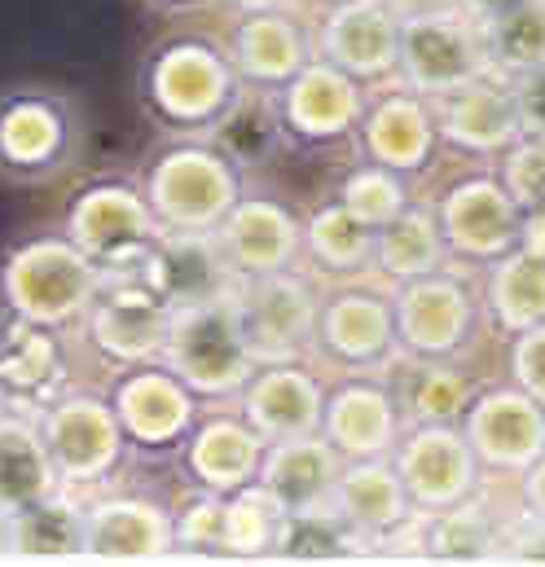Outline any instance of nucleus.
<instances>
[{
	"label": "nucleus",
	"mask_w": 545,
	"mask_h": 567,
	"mask_svg": "<svg viewBox=\"0 0 545 567\" xmlns=\"http://www.w3.org/2000/svg\"><path fill=\"white\" fill-rule=\"evenodd\" d=\"M243 89L229 44L198 31L158 40L136 71L141 115L163 137H212Z\"/></svg>",
	"instance_id": "f257e3e1"
},
{
	"label": "nucleus",
	"mask_w": 545,
	"mask_h": 567,
	"mask_svg": "<svg viewBox=\"0 0 545 567\" xmlns=\"http://www.w3.org/2000/svg\"><path fill=\"white\" fill-rule=\"evenodd\" d=\"M243 176L212 137H167L141 163L136 185L167 234H216L247 194Z\"/></svg>",
	"instance_id": "f03ea898"
},
{
	"label": "nucleus",
	"mask_w": 545,
	"mask_h": 567,
	"mask_svg": "<svg viewBox=\"0 0 545 567\" xmlns=\"http://www.w3.org/2000/svg\"><path fill=\"white\" fill-rule=\"evenodd\" d=\"M102 278L106 274L62 229L22 238L0 256V312L66 330L84 321L89 303L102 290Z\"/></svg>",
	"instance_id": "7ed1b4c3"
},
{
	"label": "nucleus",
	"mask_w": 545,
	"mask_h": 567,
	"mask_svg": "<svg viewBox=\"0 0 545 567\" xmlns=\"http://www.w3.org/2000/svg\"><path fill=\"white\" fill-rule=\"evenodd\" d=\"M84 150V115L71 93L18 84L0 93V181L49 185Z\"/></svg>",
	"instance_id": "20e7f679"
},
{
	"label": "nucleus",
	"mask_w": 545,
	"mask_h": 567,
	"mask_svg": "<svg viewBox=\"0 0 545 567\" xmlns=\"http://www.w3.org/2000/svg\"><path fill=\"white\" fill-rule=\"evenodd\" d=\"M163 365L198 396V401H238V392L247 388V379L256 374V357L238 330V312H234V295L229 299H212V303H194V308H176L172 312V330L163 343Z\"/></svg>",
	"instance_id": "39448f33"
},
{
	"label": "nucleus",
	"mask_w": 545,
	"mask_h": 567,
	"mask_svg": "<svg viewBox=\"0 0 545 567\" xmlns=\"http://www.w3.org/2000/svg\"><path fill=\"white\" fill-rule=\"evenodd\" d=\"M35 419L44 431L49 457L71 493H97L120 475L128 457V435L111 396L62 388L49 405L35 410Z\"/></svg>",
	"instance_id": "423d86ee"
},
{
	"label": "nucleus",
	"mask_w": 545,
	"mask_h": 567,
	"mask_svg": "<svg viewBox=\"0 0 545 567\" xmlns=\"http://www.w3.org/2000/svg\"><path fill=\"white\" fill-rule=\"evenodd\" d=\"M62 234L102 274H115V269H133L136 260L145 256V247L163 234V225L154 220V212H150L145 194L136 185V176L106 172V176L84 181L66 198Z\"/></svg>",
	"instance_id": "0eeeda50"
},
{
	"label": "nucleus",
	"mask_w": 545,
	"mask_h": 567,
	"mask_svg": "<svg viewBox=\"0 0 545 567\" xmlns=\"http://www.w3.org/2000/svg\"><path fill=\"white\" fill-rule=\"evenodd\" d=\"M172 303L145 282L136 269H115L102 278L97 299L84 312V339L89 348L115 365V370H133L163 361V343L172 330Z\"/></svg>",
	"instance_id": "6e6552de"
},
{
	"label": "nucleus",
	"mask_w": 545,
	"mask_h": 567,
	"mask_svg": "<svg viewBox=\"0 0 545 567\" xmlns=\"http://www.w3.org/2000/svg\"><path fill=\"white\" fill-rule=\"evenodd\" d=\"M392 312L405 357H462L475 343L484 299L466 274L449 265L440 274L392 286Z\"/></svg>",
	"instance_id": "1a4fd4ad"
},
{
	"label": "nucleus",
	"mask_w": 545,
	"mask_h": 567,
	"mask_svg": "<svg viewBox=\"0 0 545 567\" xmlns=\"http://www.w3.org/2000/svg\"><path fill=\"white\" fill-rule=\"evenodd\" d=\"M435 220H440L449 260L471 265V269H489L493 260H502L520 247L524 207L502 185L497 167H480V172L457 176L435 198Z\"/></svg>",
	"instance_id": "9d476101"
},
{
	"label": "nucleus",
	"mask_w": 545,
	"mask_h": 567,
	"mask_svg": "<svg viewBox=\"0 0 545 567\" xmlns=\"http://www.w3.org/2000/svg\"><path fill=\"white\" fill-rule=\"evenodd\" d=\"M312 348L352 374H374L397 365L401 339H397L392 290H379L370 278H348L339 290H330L317 303Z\"/></svg>",
	"instance_id": "9b49d317"
},
{
	"label": "nucleus",
	"mask_w": 545,
	"mask_h": 567,
	"mask_svg": "<svg viewBox=\"0 0 545 567\" xmlns=\"http://www.w3.org/2000/svg\"><path fill=\"white\" fill-rule=\"evenodd\" d=\"M392 462L405 480L413 511L440 515L480 493L484 466L466 440L462 423H409L392 449Z\"/></svg>",
	"instance_id": "f8f14e48"
},
{
	"label": "nucleus",
	"mask_w": 545,
	"mask_h": 567,
	"mask_svg": "<svg viewBox=\"0 0 545 567\" xmlns=\"http://www.w3.org/2000/svg\"><path fill=\"white\" fill-rule=\"evenodd\" d=\"M238 330L260 365L269 361H299L312 348L317 330V295L299 269L238 278L234 286Z\"/></svg>",
	"instance_id": "ddd939ff"
},
{
	"label": "nucleus",
	"mask_w": 545,
	"mask_h": 567,
	"mask_svg": "<svg viewBox=\"0 0 545 567\" xmlns=\"http://www.w3.org/2000/svg\"><path fill=\"white\" fill-rule=\"evenodd\" d=\"M489 71H493V62L484 49V27L475 18H466L462 9L405 22L397 84H405L422 97H444Z\"/></svg>",
	"instance_id": "4468645a"
},
{
	"label": "nucleus",
	"mask_w": 545,
	"mask_h": 567,
	"mask_svg": "<svg viewBox=\"0 0 545 567\" xmlns=\"http://www.w3.org/2000/svg\"><path fill=\"white\" fill-rule=\"evenodd\" d=\"M111 405H115V414L124 423L128 449L145 453V457L181 453L185 435L203 419L198 414V396L163 361L120 370V379L111 388Z\"/></svg>",
	"instance_id": "2eb2a0df"
},
{
	"label": "nucleus",
	"mask_w": 545,
	"mask_h": 567,
	"mask_svg": "<svg viewBox=\"0 0 545 567\" xmlns=\"http://www.w3.org/2000/svg\"><path fill=\"white\" fill-rule=\"evenodd\" d=\"M462 431L493 475H524L545 453V405L520 383H480L462 414Z\"/></svg>",
	"instance_id": "dca6fc26"
},
{
	"label": "nucleus",
	"mask_w": 545,
	"mask_h": 567,
	"mask_svg": "<svg viewBox=\"0 0 545 567\" xmlns=\"http://www.w3.org/2000/svg\"><path fill=\"white\" fill-rule=\"evenodd\" d=\"M312 35L317 58H326L357 84H397L405 22L388 9V0H335Z\"/></svg>",
	"instance_id": "f3484780"
},
{
	"label": "nucleus",
	"mask_w": 545,
	"mask_h": 567,
	"mask_svg": "<svg viewBox=\"0 0 545 567\" xmlns=\"http://www.w3.org/2000/svg\"><path fill=\"white\" fill-rule=\"evenodd\" d=\"M277 120L286 142L295 145H339L357 137L366 115V84L330 66L326 58H312L295 80H286L277 93Z\"/></svg>",
	"instance_id": "a211bd4d"
},
{
	"label": "nucleus",
	"mask_w": 545,
	"mask_h": 567,
	"mask_svg": "<svg viewBox=\"0 0 545 567\" xmlns=\"http://www.w3.org/2000/svg\"><path fill=\"white\" fill-rule=\"evenodd\" d=\"M431 111H435L440 145H449L453 154L480 158V163H497L524 137L511 75H502V71H489L444 97H431Z\"/></svg>",
	"instance_id": "6ab92c4d"
},
{
	"label": "nucleus",
	"mask_w": 545,
	"mask_h": 567,
	"mask_svg": "<svg viewBox=\"0 0 545 567\" xmlns=\"http://www.w3.org/2000/svg\"><path fill=\"white\" fill-rule=\"evenodd\" d=\"M172 511L145 493H106L84 497V559H133L154 564L172 559Z\"/></svg>",
	"instance_id": "aec40b11"
},
{
	"label": "nucleus",
	"mask_w": 545,
	"mask_h": 567,
	"mask_svg": "<svg viewBox=\"0 0 545 567\" xmlns=\"http://www.w3.org/2000/svg\"><path fill=\"white\" fill-rule=\"evenodd\" d=\"M220 251L238 278H265L299 269L304 260V220L269 194H243L216 229Z\"/></svg>",
	"instance_id": "412c9836"
},
{
	"label": "nucleus",
	"mask_w": 545,
	"mask_h": 567,
	"mask_svg": "<svg viewBox=\"0 0 545 567\" xmlns=\"http://www.w3.org/2000/svg\"><path fill=\"white\" fill-rule=\"evenodd\" d=\"M405 431V414L397 388L379 374H352L326 392L321 435L339 449L343 462L352 457H392Z\"/></svg>",
	"instance_id": "4be33fe9"
},
{
	"label": "nucleus",
	"mask_w": 545,
	"mask_h": 567,
	"mask_svg": "<svg viewBox=\"0 0 545 567\" xmlns=\"http://www.w3.org/2000/svg\"><path fill=\"white\" fill-rule=\"evenodd\" d=\"M357 145H361V158H370V163H383L409 181L422 176L440 154V128H435L431 97L413 93L405 84L379 93L374 102H366Z\"/></svg>",
	"instance_id": "5701e85b"
},
{
	"label": "nucleus",
	"mask_w": 545,
	"mask_h": 567,
	"mask_svg": "<svg viewBox=\"0 0 545 567\" xmlns=\"http://www.w3.org/2000/svg\"><path fill=\"white\" fill-rule=\"evenodd\" d=\"M330 511L370 546V555H379L397 533H405L409 524L422 515V511H413L405 480H401L392 457H352V462H343V471L335 480V493H330Z\"/></svg>",
	"instance_id": "b1692460"
},
{
	"label": "nucleus",
	"mask_w": 545,
	"mask_h": 567,
	"mask_svg": "<svg viewBox=\"0 0 545 567\" xmlns=\"http://www.w3.org/2000/svg\"><path fill=\"white\" fill-rule=\"evenodd\" d=\"M172 308H194L212 299H229L238 274L229 269L216 234H158L133 265Z\"/></svg>",
	"instance_id": "393cba45"
},
{
	"label": "nucleus",
	"mask_w": 545,
	"mask_h": 567,
	"mask_svg": "<svg viewBox=\"0 0 545 567\" xmlns=\"http://www.w3.org/2000/svg\"><path fill=\"white\" fill-rule=\"evenodd\" d=\"M265 449H269V440L243 414H203L194 431L185 435L176 457L194 488L229 497L260 480Z\"/></svg>",
	"instance_id": "a878e982"
},
{
	"label": "nucleus",
	"mask_w": 545,
	"mask_h": 567,
	"mask_svg": "<svg viewBox=\"0 0 545 567\" xmlns=\"http://www.w3.org/2000/svg\"><path fill=\"white\" fill-rule=\"evenodd\" d=\"M234 66L247 89L277 93L286 80H295L317 58V35L281 4V9H251L238 13V27L229 35Z\"/></svg>",
	"instance_id": "bb28decb"
},
{
	"label": "nucleus",
	"mask_w": 545,
	"mask_h": 567,
	"mask_svg": "<svg viewBox=\"0 0 545 567\" xmlns=\"http://www.w3.org/2000/svg\"><path fill=\"white\" fill-rule=\"evenodd\" d=\"M326 388L304 361H269L256 365L247 388L238 392V414L256 426L265 440H290L321 431Z\"/></svg>",
	"instance_id": "cd10ccee"
},
{
	"label": "nucleus",
	"mask_w": 545,
	"mask_h": 567,
	"mask_svg": "<svg viewBox=\"0 0 545 567\" xmlns=\"http://www.w3.org/2000/svg\"><path fill=\"white\" fill-rule=\"evenodd\" d=\"M66 348L53 326L0 312V401L4 405H49L66 388Z\"/></svg>",
	"instance_id": "c85d7f7f"
},
{
	"label": "nucleus",
	"mask_w": 545,
	"mask_h": 567,
	"mask_svg": "<svg viewBox=\"0 0 545 567\" xmlns=\"http://www.w3.org/2000/svg\"><path fill=\"white\" fill-rule=\"evenodd\" d=\"M343 471L339 449L312 431V435H290V440H272L260 462V484L272 493V502L286 515H304V511H326L335 480Z\"/></svg>",
	"instance_id": "c756f323"
},
{
	"label": "nucleus",
	"mask_w": 545,
	"mask_h": 567,
	"mask_svg": "<svg viewBox=\"0 0 545 567\" xmlns=\"http://www.w3.org/2000/svg\"><path fill=\"white\" fill-rule=\"evenodd\" d=\"M66 484L49 457L35 410L0 405V502L9 511H27L35 502L58 497Z\"/></svg>",
	"instance_id": "7c9ffc66"
},
{
	"label": "nucleus",
	"mask_w": 545,
	"mask_h": 567,
	"mask_svg": "<svg viewBox=\"0 0 545 567\" xmlns=\"http://www.w3.org/2000/svg\"><path fill=\"white\" fill-rule=\"evenodd\" d=\"M397 401L409 423H462L480 392V379L457 365V357H397Z\"/></svg>",
	"instance_id": "2f4dec72"
},
{
	"label": "nucleus",
	"mask_w": 545,
	"mask_h": 567,
	"mask_svg": "<svg viewBox=\"0 0 545 567\" xmlns=\"http://www.w3.org/2000/svg\"><path fill=\"white\" fill-rule=\"evenodd\" d=\"M449 247L435 220V203H409L397 220H388L374 238V278L388 286L409 282V278H426L449 269Z\"/></svg>",
	"instance_id": "473e14b6"
},
{
	"label": "nucleus",
	"mask_w": 545,
	"mask_h": 567,
	"mask_svg": "<svg viewBox=\"0 0 545 567\" xmlns=\"http://www.w3.org/2000/svg\"><path fill=\"white\" fill-rule=\"evenodd\" d=\"M374 238L379 229H370L339 198H330L304 220V260L321 278H374Z\"/></svg>",
	"instance_id": "72a5a7b5"
},
{
	"label": "nucleus",
	"mask_w": 545,
	"mask_h": 567,
	"mask_svg": "<svg viewBox=\"0 0 545 567\" xmlns=\"http://www.w3.org/2000/svg\"><path fill=\"white\" fill-rule=\"evenodd\" d=\"M480 299H484V317L511 339L528 326H542L545 321V260L528 256V251H511L502 260H493L484 269V286H480Z\"/></svg>",
	"instance_id": "f704fd0d"
},
{
	"label": "nucleus",
	"mask_w": 545,
	"mask_h": 567,
	"mask_svg": "<svg viewBox=\"0 0 545 567\" xmlns=\"http://www.w3.org/2000/svg\"><path fill=\"white\" fill-rule=\"evenodd\" d=\"M13 559H84V493L13 511Z\"/></svg>",
	"instance_id": "c9c22d12"
},
{
	"label": "nucleus",
	"mask_w": 545,
	"mask_h": 567,
	"mask_svg": "<svg viewBox=\"0 0 545 567\" xmlns=\"http://www.w3.org/2000/svg\"><path fill=\"white\" fill-rule=\"evenodd\" d=\"M502 533H506V524L475 493L471 502L422 519V555L426 559H453V564L502 559Z\"/></svg>",
	"instance_id": "e433bc0d"
},
{
	"label": "nucleus",
	"mask_w": 545,
	"mask_h": 567,
	"mask_svg": "<svg viewBox=\"0 0 545 567\" xmlns=\"http://www.w3.org/2000/svg\"><path fill=\"white\" fill-rule=\"evenodd\" d=\"M212 142L220 145L243 172L269 167L272 158L281 154V145H286L272 93H265V89H243V97L229 106V115L212 128Z\"/></svg>",
	"instance_id": "4c0bfd02"
},
{
	"label": "nucleus",
	"mask_w": 545,
	"mask_h": 567,
	"mask_svg": "<svg viewBox=\"0 0 545 567\" xmlns=\"http://www.w3.org/2000/svg\"><path fill=\"white\" fill-rule=\"evenodd\" d=\"M286 511L256 480L225 497V559H277Z\"/></svg>",
	"instance_id": "58836bf2"
},
{
	"label": "nucleus",
	"mask_w": 545,
	"mask_h": 567,
	"mask_svg": "<svg viewBox=\"0 0 545 567\" xmlns=\"http://www.w3.org/2000/svg\"><path fill=\"white\" fill-rule=\"evenodd\" d=\"M484 49L493 71L520 75L545 66V0H515L497 18L484 22Z\"/></svg>",
	"instance_id": "ea45409f"
},
{
	"label": "nucleus",
	"mask_w": 545,
	"mask_h": 567,
	"mask_svg": "<svg viewBox=\"0 0 545 567\" xmlns=\"http://www.w3.org/2000/svg\"><path fill=\"white\" fill-rule=\"evenodd\" d=\"M357 220H366L370 229H383L388 220H397L413 203V189H409V176L383 167V163H370L361 158L343 181H339V194H335Z\"/></svg>",
	"instance_id": "a19ab883"
},
{
	"label": "nucleus",
	"mask_w": 545,
	"mask_h": 567,
	"mask_svg": "<svg viewBox=\"0 0 545 567\" xmlns=\"http://www.w3.org/2000/svg\"><path fill=\"white\" fill-rule=\"evenodd\" d=\"M343 555H370V546L330 506L326 511L286 515L277 559H343Z\"/></svg>",
	"instance_id": "79ce46f5"
},
{
	"label": "nucleus",
	"mask_w": 545,
	"mask_h": 567,
	"mask_svg": "<svg viewBox=\"0 0 545 567\" xmlns=\"http://www.w3.org/2000/svg\"><path fill=\"white\" fill-rule=\"evenodd\" d=\"M172 542L185 559H225V497L194 488L172 511Z\"/></svg>",
	"instance_id": "37998d69"
},
{
	"label": "nucleus",
	"mask_w": 545,
	"mask_h": 567,
	"mask_svg": "<svg viewBox=\"0 0 545 567\" xmlns=\"http://www.w3.org/2000/svg\"><path fill=\"white\" fill-rule=\"evenodd\" d=\"M497 176L511 189V198L524 212L545 207V137H520L502 158H497Z\"/></svg>",
	"instance_id": "c03bdc74"
},
{
	"label": "nucleus",
	"mask_w": 545,
	"mask_h": 567,
	"mask_svg": "<svg viewBox=\"0 0 545 567\" xmlns=\"http://www.w3.org/2000/svg\"><path fill=\"white\" fill-rule=\"evenodd\" d=\"M506 370H511V383H520L528 396H537L545 405V321L511 334Z\"/></svg>",
	"instance_id": "a18cd8bd"
},
{
	"label": "nucleus",
	"mask_w": 545,
	"mask_h": 567,
	"mask_svg": "<svg viewBox=\"0 0 545 567\" xmlns=\"http://www.w3.org/2000/svg\"><path fill=\"white\" fill-rule=\"evenodd\" d=\"M511 93H515L524 133H528V137H545V66L511 75Z\"/></svg>",
	"instance_id": "49530a36"
},
{
	"label": "nucleus",
	"mask_w": 545,
	"mask_h": 567,
	"mask_svg": "<svg viewBox=\"0 0 545 567\" xmlns=\"http://www.w3.org/2000/svg\"><path fill=\"white\" fill-rule=\"evenodd\" d=\"M502 559H533L545 564V515H520L502 533Z\"/></svg>",
	"instance_id": "de8ad7c7"
},
{
	"label": "nucleus",
	"mask_w": 545,
	"mask_h": 567,
	"mask_svg": "<svg viewBox=\"0 0 545 567\" xmlns=\"http://www.w3.org/2000/svg\"><path fill=\"white\" fill-rule=\"evenodd\" d=\"M520 506L528 515H545V453L520 475Z\"/></svg>",
	"instance_id": "09e8293b"
},
{
	"label": "nucleus",
	"mask_w": 545,
	"mask_h": 567,
	"mask_svg": "<svg viewBox=\"0 0 545 567\" xmlns=\"http://www.w3.org/2000/svg\"><path fill=\"white\" fill-rule=\"evenodd\" d=\"M388 9L401 22H418V18H435V13H453L457 0H388Z\"/></svg>",
	"instance_id": "8fccbe9b"
},
{
	"label": "nucleus",
	"mask_w": 545,
	"mask_h": 567,
	"mask_svg": "<svg viewBox=\"0 0 545 567\" xmlns=\"http://www.w3.org/2000/svg\"><path fill=\"white\" fill-rule=\"evenodd\" d=\"M520 251L545 260V207L537 212H524V225H520Z\"/></svg>",
	"instance_id": "3c124183"
},
{
	"label": "nucleus",
	"mask_w": 545,
	"mask_h": 567,
	"mask_svg": "<svg viewBox=\"0 0 545 567\" xmlns=\"http://www.w3.org/2000/svg\"><path fill=\"white\" fill-rule=\"evenodd\" d=\"M511 4H515V0H457V9H462L466 18H475L480 27H484L489 18H497L502 9H511Z\"/></svg>",
	"instance_id": "603ef678"
},
{
	"label": "nucleus",
	"mask_w": 545,
	"mask_h": 567,
	"mask_svg": "<svg viewBox=\"0 0 545 567\" xmlns=\"http://www.w3.org/2000/svg\"><path fill=\"white\" fill-rule=\"evenodd\" d=\"M0 559H13V511L0 502Z\"/></svg>",
	"instance_id": "864d4df0"
},
{
	"label": "nucleus",
	"mask_w": 545,
	"mask_h": 567,
	"mask_svg": "<svg viewBox=\"0 0 545 567\" xmlns=\"http://www.w3.org/2000/svg\"><path fill=\"white\" fill-rule=\"evenodd\" d=\"M225 4H234L238 13H251V9H281V4H290V0H225Z\"/></svg>",
	"instance_id": "5fc2aeb1"
},
{
	"label": "nucleus",
	"mask_w": 545,
	"mask_h": 567,
	"mask_svg": "<svg viewBox=\"0 0 545 567\" xmlns=\"http://www.w3.org/2000/svg\"><path fill=\"white\" fill-rule=\"evenodd\" d=\"M150 4H158V9H198L207 0H150Z\"/></svg>",
	"instance_id": "6e6d98bb"
},
{
	"label": "nucleus",
	"mask_w": 545,
	"mask_h": 567,
	"mask_svg": "<svg viewBox=\"0 0 545 567\" xmlns=\"http://www.w3.org/2000/svg\"><path fill=\"white\" fill-rule=\"evenodd\" d=\"M330 4H335V0H330Z\"/></svg>",
	"instance_id": "4d7b16f0"
}]
</instances>
